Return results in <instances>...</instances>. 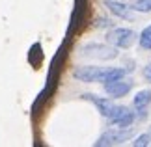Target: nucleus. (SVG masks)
Listing matches in <instances>:
<instances>
[{"label":"nucleus","instance_id":"obj_1","mask_svg":"<svg viewBox=\"0 0 151 147\" xmlns=\"http://www.w3.org/2000/svg\"><path fill=\"white\" fill-rule=\"evenodd\" d=\"M136 41V32L131 28H114L106 34V43L118 47V49H129Z\"/></svg>","mask_w":151,"mask_h":147},{"label":"nucleus","instance_id":"obj_2","mask_svg":"<svg viewBox=\"0 0 151 147\" xmlns=\"http://www.w3.org/2000/svg\"><path fill=\"white\" fill-rule=\"evenodd\" d=\"M129 138H132V128H110L103 134V136L95 142V147H106V145H118L127 142Z\"/></svg>","mask_w":151,"mask_h":147},{"label":"nucleus","instance_id":"obj_3","mask_svg":"<svg viewBox=\"0 0 151 147\" xmlns=\"http://www.w3.org/2000/svg\"><path fill=\"white\" fill-rule=\"evenodd\" d=\"M82 56L97 58V60H114L118 56V47H108V45H99V43H88L82 49Z\"/></svg>","mask_w":151,"mask_h":147},{"label":"nucleus","instance_id":"obj_4","mask_svg":"<svg viewBox=\"0 0 151 147\" xmlns=\"http://www.w3.org/2000/svg\"><path fill=\"white\" fill-rule=\"evenodd\" d=\"M104 71V67H95V65H84V67H77L73 71V76L80 82H99L101 75Z\"/></svg>","mask_w":151,"mask_h":147},{"label":"nucleus","instance_id":"obj_5","mask_svg":"<svg viewBox=\"0 0 151 147\" xmlns=\"http://www.w3.org/2000/svg\"><path fill=\"white\" fill-rule=\"evenodd\" d=\"M86 6H88V0H75V9H73V17H71V24H69V30H67V39H71L73 32L78 30L80 22L84 21Z\"/></svg>","mask_w":151,"mask_h":147},{"label":"nucleus","instance_id":"obj_6","mask_svg":"<svg viewBox=\"0 0 151 147\" xmlns=\"http://www.w3.org/2000/svg\"><path fill=\"white\" fill-rule=\"evenodd\" d=\"M132 90V82L131 80H114V82H106L104 84V91L108 93L110 97L118 99V97H125L127 93Z\"/></svg>","mask_w":151,"mask_h":147},{"label":"nucleus","instance_id":"obj_7","mask_svg":"<svg viewBox=\"0 0 151 147\" xmlns=\"http://www.w3.org/2000/svg\"><path fill=\"white\" fill-rule=\"evenodd\" d=\"M82 99H86V101H91V103H93L95 106H97V110H99V114H101L103 117H110V114H112L114 108H116V104L110 101V99H101V97L93 95V93H84Z\"/></svg>","mask_w":151,"mask_h":147},{"label":"nucleus","instance_id":"obj_8","mask_svg":"<svg viewBox=\"0 0 151 147\" xmlns=\"http://www.w3.org/2000/svg\"><path fill=\"white\" fill-rule=\"evenodd\" d=\"M104 6L110 9V13L116 17H121V19L131 21L132 19V11L129 6H125L123 2H118V0H104Z\"/></svg>","mask_w":151,"mask_h":147},{"label":"nucleus","instance_id":"obj_9","mask_svg":"<svg viewBox=\"0 0 151 147\" xmlns=\"http://www.w3.org/2000/svg\"><path fill=\"white\" fill-rule=\"evenodd\" d=\"M127 69H119V67H104V71L101 75V80L99 82H114V80H121L125 76Z\"/></svg>","mask_w":151,"mask_h":147},{"label":"nucleus","instance_id":"obj_10","mask_svg":"<svg viewBox=\"0 0 151 147\" xmlns=\"http://www.w3.org/2000/svg\"><path fill=\"white\" fill-rule=\"evenodd\" d=\"M134 106L136 110H140V108H146L147 104L151 103V90H142V91H138L136 93V97H134Z\"/></svg>","mask_w":151,"mask_h":147},{"label":"nucleus","instance_id":"obj_11","mask_svg":"<svg viewBox=\"0 0 151 147\" xmlns=\"http://www.w3.org/2000/svg\"><path fill=\"white\" fill-rule=\"evenodd\" d=\"M41 58H43V54H41V45L39 43H36L30 49V54H28V60H30V63L32 65H39L41 63Z\"/></svg>","mask_w":151,"mask_h":147},{"label":"nucleus","instance_id":"obj_12","mask_svg":"<svg viewBox=\"0 0 151 147\" xmlns=\"http://www.w3.org/2000/svg\"><path fill=\"white\" fill-rule=\"evenodd\" d=\"M138 41H140V47L146 50H151V24L146 26L140 34V37H138Z\"/></svg>","mask_w":151,"mask_h":147},{"label":"nucleus","instance_id":"obj_13","mask_svg":"<svg viewBox=\"0 0 151 147\" xmlns=\"http://www.w3.org/2000/svg\"><path fill=\"white\" fill-rule=\"evenodd\" d=\"M129 112H131V110L127 108V106H116V108H114V112L110 114L108 119H110V123H112V125H118V121H119L123 115H127Z\"/></svg>","mask_w":151,"mask_h":147},{"label":"nucleus","instance_id":"obj_14","mask_svg":"<svg viewBox=\"0 0 151 147\" xmlns=\"http://www.w3.org/2000/svg\"><path fill=\"white\" fill-rule=\"evenodd\" d=\"M132 9L140 11V13H147V11H151V0H134Z\"/></svg>","mask_w":151,"mask_h":147},{"label":"nucleus","instance_id":"obj_15","mask_svg":"<svg viewBox=\"0 0 151 147\" xmlns=\"http://www.w3.org/2000/svg\"><path fill=\"white\" fill-rule=\"evenodd\" d=\"M134 119H136L134 112H129L127 115H123V117H121V119L118 121V127H119V128H129L132 123H134Z\"/></svg>","mask_w":151,"mask_h":147},{"label":"nucleus","instance_id":"obj_16","mask_svg":"<svg viewBox=\"0 0 151 147\" xmlns=\"http://www.w3.org/2000/svg\"><path fill=\"white\" fill-rule=\"evenodd\" d=\"M149 142H151V136L147 132V134H140V136L132 142V145H134V147H146V145H149Z\"/></svg>","mask_w":151,"mask_h":147},{"label":"nucleus","instance_id":"obj_17","mask_svg":"<svg viewBox=\"0 0 151 147\" xmlns=\"http://www.w3.org/2000/svg\"><path fill=\"white\" fill-rule=\"evenodd\" d=\"M114 24V22L112 21H110V19H104V17H101V19H97L95 21V28H110V26H112Z\"/></svg>","mask_w":151,"mask_h":147},{"label":"nucleus","instance_id":"obj_18","mask_svg":"<svg viewBox=\"0 0 151 147\" xmlns=\"http://www.w3.org/2000/svg\"><path fill=\"white\" fill-rule=\"evenodd\" d=\"M142 75H144V78H146L147 82H151V63H147V65L144 67V71H142Z\"/></svg>","mask_w":151,"mask_h":147},{"label":"nucleus","instance_id":"obj_19","mask_svg":"<svg viewBox=\"0 0 151 147\" xmlns=\"http://www.w3.org/2000/svg\"><path fill=\"white\" fill-rule=\"evenodd\" d=\"M149 136H151V128H149Z\"/></svg>","mask_w":151,"mask_h":147}]
</instances>
